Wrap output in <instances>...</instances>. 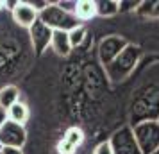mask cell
<instances>
[{"mask_svg": "<svg viewBox=\"0 0 159 154\" xmlns=\"http://www.w3.org/2000/svg\"><path fill=\"white\" fill-rule=\"evenodd\" d=\"M132 133L136 138L141 154H152L159 149V122L157 120H145L132 125Z\"/></svg>", "mask_w": 159, "mask_h": 154, "instance_id": "277c9868", "label": "cell"}, {"mask_svg": "<svg viewBox=\"0 0 159 154\" xmlns=\"http://www.w3.org/2000/svg\"><path fill=\"white\" fill-rule=\"evenodd\" d=\"M0 154H23L22 149H16V147H2Z\"/></svg>", "mask_w": 159, "mask_h": 154, "instance_id": "44dd1931", "label": "cell"}, {"mask_svg": "<svg viewBox=\"0 0 159 154\" xmlns=\"http://www.w3.org/2000/svg\"><path fill=\"white\" fill-rule=\"evenodd\" d=\"M68 36H70V43H72V47H79V45L84 41V38H86V29H84L82 25H79V27H75V29L70 30Z\"/></svg>", "mask_w": 159, "mask_h": 154, "instance_id": "e0dca14e", "label": "cell"}, {"mask_svg": "<svg viewBox=\"0 0 159 154\" xmlns=\"http://www.w3.org/2000/svg\"><path fill=\"white\" fill-rule=\"evenodd\" d=\"M95 9H97L98 16H113L120 11V2H116V0H97Z\"/></svg>", "mask_w": 159, "mask_h": 154, "instance_id": "9a60e30c", "label": "cell"}, {"mask_svg": "<svg viewBox=\"0 0 159 154\" xmlns=\"http://www.w3.org/2000/svg\"><path fill=\"white\" fill-rule=\"evenodd\" d=\"M138 15L141 16H150V18H159V0L152 2H139L138 6Z\"/></svg>", "mask_w": 159, "mask_h": 154, "instance_id": "2e32d148", "label": "cell"}, {"mask_svg": "<svg viewBox=\"0 0 159 154\" xmlns=\"http://www.w3.org/2000/svg\"><path fill=\"white\" fill-rule=\"evenodd\" d=\"M59 7L66 11V13H70V15H75V9H77V0H59L56 2Z\"/></svg>", "mask_w": 159, "mask_h": 154, "instance_id": "ac0fdd59", "label": "cell"}, {"mask_svg": "<svg viewBox=\"0 0 159 154\" xmlns=\"http://www.w3.org/2000/svg\"><path fill=\"white\" fill-rule=\"evenodd\" d=\"M84 142V133L80 127H70L66 129L63 138L57 143V152L59 154H75L79 145Z\"/></svg>", "mask_w": 159, "mask_h": 154, "instance_id": "9c48e42d", "label": "cell"}, {"mask_svg": "<svg viewBox=\"0 0 159 154\" xmlns=\"http://www.w3.org/2000/svg\"><path fill=\"white\" fill-rule=\"evenodd\" d=\"M97 15V9H95V2L91 0H77V9H75V16L79 22L89 20Z\"/></svg>", "mask_w": 159, "mask_h": 154, "instance_id": "5bb4252c", "label": "cell"}, {"mask_svg": "<svg viewBox=\"0 0 159 154\" xmlns=\"http://www.w3.org/2000/svg\"><path fill=\"white\" fill-rule=\"evenodd\" d=\"M50 47L57 56H68L73 49L72 43H70V36H68V32H65V30H54L52 32Z\"/></svg>", "mask_w": 159, "mask_h": 154, "instance_id": "8fae6325", "label": "cell"}, {"mask_svg": "<svg viewBox=\"0 0 159 154\" xmlns=\"http://www.w3.org/2000/svg\"><path fill=\"white\" fill-rule=\"evenodd\" d=\"M93 154H113L111 147H109V142H102L100 145H97Z\"/></svg>", "mask_w": 159, "mask_h": 154, "instance_id": "d6986e66", "label": "cell"}, {"mask_svg": "<svg viewBox=\"0 0 159 154\" xmlns=\"http://www.w3.org/2000/svg\"><path fill=\"white\" fill-rule=\"evenodd\" d=\"M11 13H13V20L20 27H27V29L36 22L38 16H39V13L30 6L29 2H16V6L13 7Z\"/></svg>", "mask_w": 159, "mask_h": 154, "instance_id": "30bf717a", "label": "cell"}, {"mask_svg": "<svg viewBox=\"0 0 159 154\" xmlns=\"http://www.w3.org/2000/svg\"><path fill=\"white\" fill-rule=\"evenodd\" d=\"M139 2H120V11H130V9H138Z\"/></svg>", "mask_w": 159, "mask_h": 154, "instance_id": "ffe728a7", "label": "cell"}, {"mask_svg": "<svg viewBox=\"0 0 159 154\" xmlns=\"http://www.w3.org/2000/svg\"><path fill=\"white\" fill-rule=\"evenodd\" d=\"M141 56V49L138 45H127L118 56H116L107 66H106V73L113 82H120L123 79H127L130 72L136 68L138 61Z\"/></svg>", "mask_w": 159, "mask_h": 154, "instance_id": "7a4b0ae2", "label": "cell"}, {"mask_svg": "<svg viewBox=\"0 0 159 154\" xmlns=\"http://www.w3.org/2000/svg\"><path fill=\"white\" fill-rule=\"evenodd\" d=\"M6 113H7V120L15 122V124H20V125H23L27 122V118H29V108L23 102H20V100L16 104H13Z\"/></svg>", "mask_w": 159, "mask_h": 154, "instance_id": "4fadbf2b", "label": "cell"}, {"mask_svg": "<svg viewBox=\"0 0 159 154\" xmlns=\"http://www.w3.org/2000/svg\"><path fill=\"white\" fill-rule=\"evenodd\" d=\"M127 45L129 43H127L125 38H122V36H116V34L106 36L100 43H98V59H100V63L104 66H107Z\"/></svg>", "mask_w": 159, "mask_h": 154, "instance_id": "52a82bcc", "label": "cell"}, {"mask_svg": "<svg viewBox=\"0 0 159 154\" xmlns=\"http://www.w3.org/2000/svg\"><path fill=\"white\" fill-rule=\"evenodd\" d=\"M132 125L145 122V120H159V88L148 86L132 100L130 111Z\"/></svg>", "mask_w": 159, "mask_h": 154, "instance_id": "6da1fadb", "label": "cell"}, {"mask_svg": "<svg viewBox=\"0 0 159 154\" xmlns=\"http://www.w3.org/2000/svg\"><path fill=\"white\" fill-rule=\"evenodd\" d=\"M27 140V131L20 124H15L11 120H6L0 125V145L2 147H16L22 149Z\"/></svg>", "mask_w": 159, "mask_h": 154, "instance_id": "8992f818", "label": "cell"}, {"mask_svg": "<svg viewBox=\"0 0 159 154\" xmlns=\"http://www.w3.org/2000/svg\"><path fill=\"white\" fill-rule=\"evenodd\" d=\"M38 20L43 22L52 30H65V32H70L72 29H75V27L80 25V22L77 20V16L63 11L56 2H50L43 11H39Z\"/></svg>", "mask_w": 159, "mask_h": 154, "instance_id": "3957f363", "label": "cell"}, {"mask_svg": "<svg viewBox=\"0 0 159 154\" xmlns=\"http://www.w3.org/2000/svg\"><path fill=\"white\" fill-rule=\"evenodd\" d=\"M109 147L113 154H141L132 127H122L109 138Z\"/></svg>", "mask_w": 159, "mask_h": 154, "instance_id": "5b68a950", "label": "cell"}, {"mask_svg": "<svg viewBox=\"0 0 159 154\" xmlns=\"http://www.w3.org/2000/svg\"><path fill=\"white\" fill-rule=\"evenodd\" d=\"M6 120H7V113H6V110H4V108L0 106V125L4 124Z\"/></svg>", "mask_w": 159, "mask_h": 154, "instance_id": "7402d4cb", "label": "cell"}, {"mask_svg": "<svg viewBox=\"0 0 159 154\" xmlns=\"http://www.w3.org/2000/svg\"><path fill=\"white\" fill-rule=\"evenodd\" d=\"M157 122H159V120H157Z\"/></svg>", "mask_w": 159, "mask_h": 154, "instance_id": "d4e9b609", "label": "cell"}, {"mask_svg": "<svg viewBox=\"0 0 159 154\" xmlns=\"http://www.w3.org/2000/svg\"><path fill=\"white\" fill-rule=\"evenodd\" d=\"M152 154H159V149H157V151H154V152H152Z\"/></svg>", "mask_w": 159, "mask_h": 154, "instance_id": "cb8c5ba5", "label": "cell"}, {"mask_svg": "<svg viewBox=\"0 0 159 154\" xmlns=\"http://www.w3.org/2000/svg\"><path fill=\"white\" fill-rule=\"evenodd\" d=\"M20 100V90L13 86V84H7L4 88H0V106L7 111L13 104H16Z\"/></svg>", "mask_w": 159, "mask_h": 154, "instance_id": "7c38bea8", "label": "cell"}, {"mask_svg": "<svg viewBox=\"0 0 159 154\" xmlns=\"http://www.w3.org/2000/svg\"><path fill=\"white\" fill-rule=\"evenodd\" d=\"M52 32L54 30L50 27H47L43 22H36L32 23L29 27V36H30V43H32V49L36 52V56H41L45 50H47V47L50 45V40H52Z\"/></svg>", "mask_w": 159, "mask_h": 154, "instance_id": "ba28073f", "label": "cell"}, {"mask_svg": "<svg viewBox=\"0 0 159 154\" xmlns=\"http://www.w3.org/2000/svg\"><path fill=\"white\" fill-rule=\"evenodd\" d=\"M0 7H4V2H2V0H0Z\"/></svg>", "mask_w": 159, "mask_h": 154, "instance_id": "603a6c76", "label": "cell"}]
</instances>
